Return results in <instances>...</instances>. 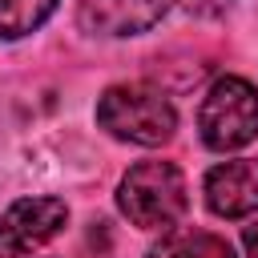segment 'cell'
<instances>
[{
	"instance_id": "6da1fadb",
	"label": "cell",
	"mask_w": 258,
	"mask_h": 258,
	"mask_svg": "<svg viewBox=\"0 0 258 258\" xmlns=\"http://www.w3.org/2000/svg\"><path fill=\"white\" fill-rule=\"evenodd\" d=\"M97 125L133 145H165L177 129L169 97L153 85H113L97 101Z\"/></svg>"
},
{
	"instance_id": "7a4b0ae2",
	"label": "cell",
	"mask_w": 258,
	"mask_h": 258,
	"mask_svg": "<svg viewBox=\"0 0 258 258\" xmlns=\"http://www.w3.org/2000/svg\"><path fill=\"white\" fill-rule=\"evenodd\" d=\"M185 177L173 161H137L117 189L121 214L141 230H169L185 214Z\"/></svg>"
},
{
	"instance_id": "3957f363",
	"label": "cell",
	"mask_w": 258,
	"mask_h": 258,
	"mask_svg": "<svg viewBox=\"0 0 258 258\" xmlns=\"http://www.w3.org/2000/svg\"><path fill=\"white\" fill-rule=\"evenodd\" d=\"M202 141L218 153L242 149L258 137V89L242 77H218L198 109Z\"/></svg>"
},
{
	"instance_id": "277c9868",
	"label": "cell",
	"mask_w": 258,
	"mask_h": 258,
	"mask_svg": "<svg viewBox=\"0 0 258 258\" xmlns=\"http://www.w3.org/2000/svg\"><path fill=\"white\" fill-rule=\"evenodd\" d=\"M69 222V206L60 198H20L0 214V258H24L44 246Z\"/></svg>"
},
{
	"instance_id": "5b68a950",
	"label": "cell",
	"mask_w": 258,
	"mask_h": 258,
	"mask_svg": "<svg viewBox=\"0 0 258 258\" xmlns=\"http://www.w3.org/2000/svg\"><path fill=\"white\" fill-rule=\"evenodd\" d=\"M206 206L218 218L258 214V157L222 161L206 173Z\"/></svg>"
},
{
	"instance_id": "8992f818",
	"label": "cell",
	"mask_w": 258,
	"mask_h": 258,
	"mask_svg": "<svg viewBox=\"0 0 258 258\" xmlns=\"http://www.w3.org/2000/svg\"><path fill=\"white\" fill-rule=\"evenodd\" d=\"M169 0H81L77 24L97 36H137L165 16Z\"/></svg>"
},
{
	"instance_id": "52a82bcc",
	"label": "cell",
	"mask_w": 258,
	"mask_h": 258,
	"mask_svg": "<svg viewBox=\"0 0 258 258\" xmlns=\"http://www.w3.org/2000/svg\"><path fill=\"white\" fill-rule=\"evenodd\" d=\"M149 258H238L234 246L206 230H165V238L149 250Z\"/></svg>"
},
{
	"instance_id": "ba28073f",
	"label": "cell",
	"mask_w": 258,
	"mask_h": 258,
	"mask_svg": "<svg viewBox=\"0 0 258 258\" xmlns=\"http://www.w3.org/2000/svg\"><path fill=\"white\" fill-rule=\"evenodd\" d=\"M56 12V0H0V36L16 40L36 32Z\"/></svg>"
},
{
	"instance_id": "9c48e42d",
	"label": "cell",
	"mask_w": 258,
	"mask_h": 258,
	"mask_svg": "<svg viewBox=\"0 0 258 258\" xmlns=\"http://www.w3.org/2000/svg\"><path fill=\"white\" fill-rule=\"evenodd\" d=\"M185 12H194V16H222L234 0H177Z\"/></svg>"
},
{
	"instance_id": "30bf717a",
	"label": "cell",
	"mask_w": 258,
	"mask_h": 258,
	"mask_svg": "<svg viewBox=\"0 0 258 258\" xmlns=\"http://www.w3.org/2000/svg\"><path fill=\"white\" fill-rule=\"evenodd\" d=\"M242 246H246L250 258H258V222H250V226L242 230Z\"/></svg>"
}]
</instances>
